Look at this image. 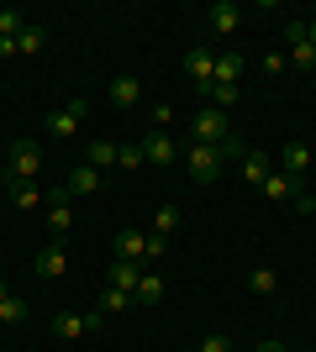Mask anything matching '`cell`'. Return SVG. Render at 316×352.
<instances>
[{"instance_id": "6da1fadb", "label": "cell", "mask_w": 316, "mask_h": 352, "mask_svg": "<svg viewBox=\"0 0 316 352\" xmlns=\"http://www.w3.org/2000/svg\"><path fill=\"white\" fill-rule=\"evenodd\" d=\"M227 137H232V121H227V111H216V105H200L196 121H190V142L216 147V142H227Z\"/></svg>"}, {"instance_id": "7a4b0ae2", "label": "cell", "mask_w": 316, "mask_h": 352, "mask_svg": "<svg viewBox=\"0 0 316 352\" xmlns=\"http://www.w3.org/2000/svg\"><path fill=\"white\" fill-rule=\"evenodd\" d=\"M185 168H190V179H196V184H216V174H222V153H216V147H206V142H190Z\"/></svg>"}, {"instance_id": "3957f363", "label": "cell", "mask_w": 316, "mask_h": 352, "mask_svg": "<svg viewBox=\"0 0 316 352\" xmlns=\"http://www.w3.org/2000/svg\"><path fill=\"white\" fill-rule=\"evenodd\" d=\"M37 168H43V153H37V142H32V137L11 142V163H6V174H11L16 184H27V179H37Z\"/></svg>"}, {"instance_id": "277c9868", "label": "cell", "mask_w": 316, "mask_h": 352, "mask_svg": "<svg viewBox=\"0 0 316 352\" xmlns=\"http://www.w3.org/2000/svg\"><path fill=\"white\" fill-rule=\"evenodd\" d=\"M185 74L196 79L200 100H211V85H216V53H206V47H190V53H185Z\"/></svg>"}, {"instance_id": "5b68a950", "label": "cell", "mask_w": 316, "mask_h": 352, "mask_svg": "<svg viewBox=\"0 0 316 352\" xmlns=\"http://www.w3.org/2000/svg\"><path fill=\"white\" fill-rule=\"evenodd\" d=\"M290 69H301V74H311L316 69V47H311V37H306V21H290Z\"/></svg>"}, {"instance_id": "8992f818", "label": "cell", "mask_w": 316, "mask_h": 352, "mask_svg": "<svg viewBox=\"0 0 316 352\" xmlns=\"http://www.w3.org/2000/svg\"><path fill=\"white\" fill-rule=\"evenodd\" d=\"M69 200H74L69 190H59L53 200H48V232H53V242H63V236H69V226H74V210H69Z\"/></svg>"}, {"instance_id": "52a82bcc", "label": "cell", "mask_w": 316, "mask_h": 352, "mask_svg": "<svg viewBox=\"0 0 316 352\" xmlns=\"http://www.w3.org/2000/svg\"><path fill=\"white\" fill-rule=\"evenodd\" d=\"M79 121H85V100H63L59 111L48 116V132H53V137L63 142V137H74V126H79Z\"/></svg>"}, {"instance_id": "ba28073f", "label": "cell", "mask_w": 316, "mask_h": 352, "mask_svg": "<svg viewBox=\"0 0 316 352\" xmlns=\"http://www.w3.org/2000/svg\"><path fill=\"white\" fill-rule=\"evenodd\" d=\"M63 268H69V252H63V242H48V248L32 258V274H37V279H59Z\"/></svg>"}, {"instance_id": "9c48e42d", "label": "cell", "mask_w": 316, "mask_h": 352, "mask_svg": "<svg viewBox=\"0 0 316 352\" xmlns=\"http://www.w3.org/2000/svg\"><path fill=\"white\" fill-rule=\"evenodd\" d=\"M206 27L211 32H222V37H232V32L242 27V6H232V0H216L206 11Z\"/></svg>"}, {"instance_id": "30bf717a", "label": "cell", "mask_w": 316, "mask_h": 352, "mask_svg": "<svg viewBox=\"0 0 316 352\" xmlns=\"http://www.w3.org/2000/svg\"><path fill=\"white\" fill-rule=\"evenodd\" d=\"M258 190H264V200H274V206H285V200H301V195H306L301 179H290V174H269Z\"/></svg>"}, {"instance_id": "8fae6325", "label": "cell", "mask_w": 316, "mask_h": 352, "mask_svg": "<svg viewBox=\"0 0 316 352\" xmlns=\"http://www.w3.org/2000/svg\"><path fill=\"white\" fill-rule=\"evenodd\" d=\"M143 158L164 168V163L180 158V147H174V137H169V132H148V137H143Z\"/></svg>"}, {"instance_id": "7c38bea8", "label": "cell", "mask_w": 316, "mask_h": 352, "mask_svg": "<svg viewBox=\"0 0 316 352\" xmlns=\"http://www.w3.org/2000/svg\"><path fill=\"white\" fill-rule=\"evenodd\" d=\"M116 258L121 263H143L148 268V236L143 232H116Z\"/></svg>"}, {"instance_id": "4fadbf2b", "label": "cell", "mask_w": 316, "mask_h": 352, "mask_svg": "<svg viewBox=\"0 0 316 352\" xmlns=\"http://www.w3.org/2000/svg\"><path fill=\"white\" fill-rule=\"evenodd\" d=\"M280 174H290V179H306V168H311V147L306 142H285V153H280Z\"/></svg>"}, {"instance_id": "5bb4252c", "label": "cell", "mask_w": 316, "mask_h": 352, "mask_svg": "<svg viewBox=\"0 0 316 352\" xmlns=\"http://www.w3.org/2000/svg\"><path fill=\"white\" fill-rule=\"evenodd\" d=\"M111 100L116 105H137L143 100V79H137V74H116V79H111Z\"/></svg>"}, {"instance_id": "9a60e30c", "label": "cell", "mask_w": 316, "mask_h": 352, "mask_svg": "<svg viewBox=\"0 0 316 352\" xmlns=\"http://www.w3.org/2000/svg\"><path fill=\"white\" fill-rule=\"evenodd\" d=\"M69 195H95L101 190V168H90V163H79L74 174H69V184H63Z\"/></svg>"}, {"instance_id": "2e32d148", "label": "cell", "mask_w": 316, "mask_h": 352, "mask_svg": "<svg viewBox=\"0 0 316 352\" xmlns=\"http://www.w3.org/2000/svg\"><path fill=\"white\" fill-rule=\"evenodd\" d=\"M143 274H148V268L143 263H111V289H137V279H143Z\"/></svg>"}, {"instance_id": "e0dca14e", "label": "cell", "mask_w": 316, "mask_h": 352, "mask_svg": "<svg viewBox=\"0 0 316 352\" xmlns=\"http://www.w3.org/2000/svg\"><path fill=\"white\" fill-rule=\"evenodd\" d=\"M153 300H164V279H158V274H143L137 289H132V305H153Z\"/></svg>"}, {"instance_id": "ac0fdd59", "label": "cell", "mask_w": 316, "mask_h": 352, "mask_svg": "<svg viewBox=\"0 0 316 352\" xmlns=\"http://www.w3.org/2000/svg\"><path fill=\"white\" fill-rule=\"evenodd\" d=\"M269 174H274V168H269L264 153H248V158H242V184H264Z\"/></svg>"}, {"instance_id": "d6986e66", "label": "cell", "mask_w": 316, "mask_h": 352, "mask_svg": "<svg viewBox=\"0 0 316 352\" xmlns=\"http://www.w3.org/2000/svg\"><path fill=\"white\" fill-rule=\"evenodd\" d=\"M238 74H242L238 53H216V85H238Z\"/></svg>"}, {"instance_id": "ffe728a7", "label": "cell", "mask_w": 316, "mask_h": 352, "mask_svg": "<svg viewBox=\"0 0 316 352\" xmlns=\"http://www.w3.org/2000/svg\"><path fill=\"white\" fill-rule=\"evenodd\" d=\"M248 289L253 294H274L280 289V274H274V268H248Z\"/></svg>"}, {"instance_id": "44dd1931", "label": "cell", "mask_w": 316, "mask_h": 352, "mask_svg": "<svg viewBox=\"0 0 316 352\" xmlns=\"http://www.w3.org/2000/svg\"><path fill=\"white\" fill-rule=\"evenodd\" d=\"M121 147L116 142H90V168H116Z\"/></svg>"}, {"instance_id": "7402d4cb", "label": "cell", "mask_w": 316, "mask_h": 352, "mask_svg": "<svg viewBox=\"0 0 316 352\" xmlns=\"http://www.w3.org/2000/svg\"><path fill=\"white\" fill-rule=\"evenodd\" d=\"M101 310H105V316H116V310H132V289H111V284H105Z\"/></svg>"}, {"instance_id": "603a6c76", "label": "cell", "mask_w": 316, "mask_h": 352, "mask_svg": "<svg viewBox=\"0 0 316 352\" xmlns=\"http://www.w3.org/2000/svg\"><path fill=\"white\" fill-rule=\"evenodd\" d=\"M48 32L43 27H21V37H16V53H43Z\"/></svg>"}, {"instance_id": "cb8c5ba5", "label": "cell", "mask_w": 316, "mask_h": 352, "mask_svg": "<svg viewBox=\"0 0 316 352\" xmlns=\"http://www.w3.org/2000/svg\"><path fill=\"white\" fill-rule=\"evenodd\" d=\"M143 163H148V158H143V142H127V147H121V158H116V168H127V174H137Z\"/></svg>"}, {"instance_id": "d4e9b609", "label": "cell", "mask_w": 316, "mask_h": 352, "mask_svg": "<svg viewBox=\"0 0 316 352\" xmlns=\"http://www.w3.org/2000/svg\"><path fill=\"white\" fill-rule=\"evenodd\" d=\"M11 200H16V210H37V200H43V195H37V184L27 179V184H16V190H11Z\"/></svg>"}, {"instance_id": "484cf974", "label": "cell", "mask_w": 316, "mask_h": 352, "mask_svg": "<svg viewBox=\"0 0 316 352\" xmlns=\"http://www.w3.org/2000/svg\"><path fill=\"white\" fill-rule=\"evenodd\" d=\"M153 226H158V236H169L174 226H180V206H158V216H153Z\"/></svg>"}, {"instance_id": "4316f807", "label": "cell", "mask_w": 316, "mask_h": 352, "mask_svg": "<svg viewBox=\"0 0 316 352\" xmlns=\"http://www.w3.org/2000/svg\"><path fill=\"white\" fill-rule=\"evenodd\" d=\"M21 316H27V300H21V294L0 300V321H6V326H11V321H21Z\"/></svg>"}, {"instance_id": "83f0119b", "label": "cell", "mask_w": 316, "mask_h": 352, "mask_svg": "<svg viewBox=\"0 0 316 352\" xmlns=\"http://www.w3.org/2000/svg\"><path fill=\"white\" fill-rule=\"evenodd\" d=\"M21 27H27V21H21V11H11V6H6V11H0V37H21Z\"/></svg>"}, {"instance_id": "f1b7e54d", "label": "cell", "mask_w": 316, "mask_h": 352, "mask_svg": "<svg viewBox=\"0 0 316 352\" xmlns=\"http://www.w3.org/2000/svg\"><path fill=\"white\" fill-rule=\"evenodd\" d=\"M169 121H174V105L158 100V105H153V132H169Z\"/></svg>"}, {"instance_id": "f546056e", "label": "cell", "mask_w": 316, "mask_h": 352, "mask_svg": "<svg viewBox=\"0 0 316 352\" xmlns=\"http://www.w3.org/2000/svg\"><path fill=\"white\" fill-rule=\"evenodd\" d=\"M285 53H264V58H258V69H264V74H269V79H280V69H285Z\"/></svg>"}, {"instance_id": "4dcf8cb0", "label": "cell", "mask_w": 316, "mask_h": 352, "mask_svg": "<svg viewBox=\"0 0 316 352\" xmlns=\"http://www.w3.org/2000/svg\"><path fill=\"white\" fill-rule=\"evenodd\" d=\"M200 352H232V337H227V331H211V337L200 342Z\"/></svg>"}, {"instance_id": "1f68e13d", "label": "cell", "mask_w": 316, "mask_h": 352, "mask_svg": "<svg viewBox=\"0 0 316 352\" xmlns=\"http://www.w3.org/2000/svg\"><path fill=\"white\" fill-rule=\"evenodd\" d=\"M164 248H169V236L153 232V236H148V263H158V258H164Z\"/></svg>"}, {"instance_id": "d6a6232c", "label": "cell", "mask_w": 316, "mask_h": 352, "mask_svg": "<svg viewBox=\"0 0 316 352\" xmlns=\"http://www.w3.org/2000/svg\"><path fill=\"white\" fill-rule=\"evenodd\" d=\"M253 352H285V342H258Z\"/></svg>"}, {"instance_id": "836d02e7", "label": "cell", "mask_w": 316, "mask_h": 352, "mask_svg": "<svg viewBox=\"0 0 316 352\" xmlns=\"http://www.w3.org/2000/svg\"><path fill=\"white\" fill-rule=\"evenodd\" d=\"M306 37H311V47H316V21H306Z\"/></svg>"}, {"instance_id": "e575fe53", "label": "cell", "mask_w": 316, "mask_h": 352, "mask_svg": "<svg viewBox=\"0 0 316 352\" xmlns=\"http://www.w3.org/2000/svg\"><path fill=\"white\" fill-rule=\"evenodd\" d=\"M0 300H11V284H6V279H0Z\"/></svg>"}, {"instance_id": "d590c367", "label": "cell", "mask_w": 316, "mask_h": 352, "mask_svg": "<svg viewBox=\"0 0 316 352\" xmlns=\"http://www.w3.org/2000/svg\"><path fill=\"white\" fill-rule=\"evenodd\" d=\"M6 179H11V174H6V168H0V184H6Z\"/></svg>"}, {"instance_id": "8d00e7d4", "label": "cell", "mask_w": 316, "mask_h": 352, "mask_svg": "<svg viewBox=\"0 0 316 352\" xmlns=\"http://www.w3.org/2000/svg\"><path fill=\"white\" fill-rule=\"evenodd\" d=\"M311 210H316V195H311Z\"/></svg>"}]
</instances>
